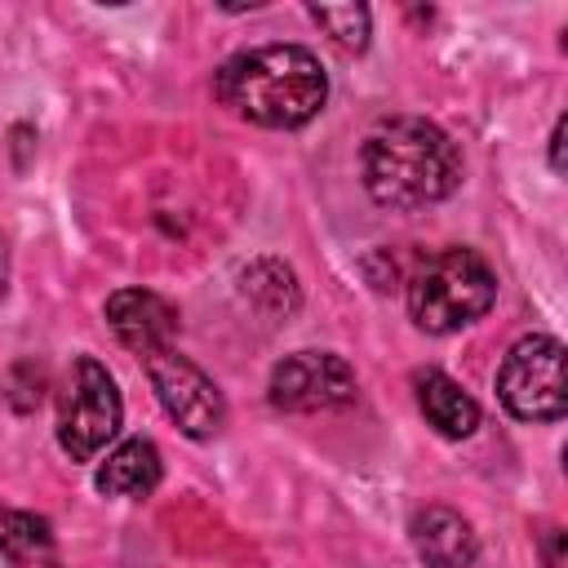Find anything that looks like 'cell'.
I'll return each instance as SVG.
<instances>
[{"label":"cell","mask_w":568,"mask_h":568,"mask_svg":"<svg viewBox=\"0 0 568 568\" xmlns=\"http://www.w3.org/2000/svg\"><path fill=\"white\" fill-rule=\"evenodd\" d=\"M457 142L426 115L377 120L359 142V182L373 204L408 213L448 200L462 186Z\"/></svg>","instance_id":"6da1fadb"},{"label":"cell","mask_w":568,"mask_h":568,"mask_svg":"<svg viewBox=\"0 0 568 568\" xmlns=\"http://www.w3.org/2000/svg\"><path fill=\"white\" fill-rule=\"evenodd\" d=\"M213 98L257 129H302L328 102V71L306 44H253L213 71Z\"/></svg>","instance_id":"7a4b0ae2"},{"label":"cell","mask_w":568,"mask_h":568,"mask_svg":"<svg viewBox=\"0 0 568 568\" xmlns=\"http://www.w3.org/2000/svg\"><path fill=\"white\" fill-rule=\"evenodd\" d=\"M404 293H408L413 324L430 337H448V333H462L493 311L497 271L488 266L484 253L453 244V248H439L426 262H417Z\"/></svg>","instance_id":"3957f363"},{"label":"cell","mask_w":568,"mask_h":568,"mask_svg":"<svg viewBox=\"0 0 568 568\" xmlns=\"http://www.w3.org/2000/svg\"><path fill=\"white\" fill-rule=\"evenodd\" d=\"M124 426V399L115 377L106 373L102 359L93 355H75L71 373L58 390V448L71 462H93Z\"/></svg>","instance_id":"277c9868"},{"label":"cell","mask_w":568,"mask_h":568,"mask_svg":"<svg viewBox=\"0 0 568 568\" xmlns=\"http://www.w3.org/2000/svg\"><path fill=\"white\" fill-rule=\"evenodd\" d=\"M497 399L515 422H559L568 413L564 342L555 333H524L497 364Z\"/></svg>","instance_id":"5b68a950"},{"label":"cell","mask_w":568,"mask_h":568,"mask_svg":"<svg viewBox=\"0 0 568 568\" xmlns=\"http://www.w3.org/2000/svg\"><path fill=\"white\" fill-rule=\"evenodd\" d=\"M142 368H146V382H151L160 408L169 413V422L186 439L204 444V439L222 435V426H226V395L191 355H182L178 346H164V351L142 355Z\"/></svg>","instance_id":"8992f818"},{"label":"cell","mask_w":568,"mask_h":568,"mask_svg":"<svg viewBox=\"0 0 568 568\" xmlns=\"http://www.w3.org/2000/svg\"><path fill=\"white\" fill-rule=\"evenodd\" d=\"M359 395V377L337 351H293L271 368L266 399L280 413H328Z\"/></svg>","instance_id":"52a82bcc"},{"label":"cell","mask_w":568,"mask_h":568,"mask_svg":"<svg viewBox=\"0 0 568 568\" xmlns=\"http://www.w3.org/2000/svg\"><path fill=\"white\" fill-rule=\"evenodd\" d=\"M102 320L115 333V342L133 355H151V351L173 346L178 324H182L178 306L169 297H160L155 288H115L102 302Z\"/></svg>","instance_id":"ba28073f"},{"label":"cell","mask_w":568,"mask_h":568,"mask_svg":"<svg viewBox=\"0 0 568 568\" xmlns=\"http://www.w3.org/2000/svg\"><path fill=\"white\" fill-rule=\"evenodd\" d=\"M408 541L426 568H470L479 559L475 524L453 506H422L408 519Z\"/></svg>","instance_id":"9c48e42d"},{"label":"cell","mask_w":568,"mask_h":568,"mask_svg":"<svg viewBox=\"0 0 568 568\" xmlns=\"http://www.w3.org/2000/svg\"><path fill=\"white\" fill-rule=\"evenodd\" d=\"M413 399L439 439H470L479 430L484 413H479L475 395L462 382H453L444 368H417L413 373Z\"/></svg>","instance_id":"30bf717a"},{"label":"cell","mask_w":568,"mask_h":568,"mask_svg":"<svg viewBox=\"0 0 568 568\" xmlns=\"http://www.w3.org/2000/svg\"><path fill=\"white\" fill-rule=\"evenodd\" d=\"M160 479H164V457H160L155 439L129 435V439H120V444L106 453V462H102L98 475H93V488H98L102 497L142 501V497H151V493L160 488Z\"/></svg>","instance_id":"8fae6325"},{"label":"cell","mask_w":568,"mask_h":568,"mask_svg":"<svg viewBox=\"0 0 568 568\" xmlns=\"http://www.w3.org/2000/svg\"><path fill=\"white\" fill-rule=\"evenodd\" d=\"M240 293L248 297V306H257L271 320H288L302 306L297 275L280 257H253L248 266H240Z\"/></svg>","instance_id":"7c38bea8"},{"label":"cell","mask_w":568,"mask_h":568,"mask_svg":"<svg viewBox=\"0 0 568 568\" xmlns=\"http://www.w3.org/2000/svg\"><path fill=\"white\" fill-rule=\"evenodd\" d=\"M53 555V528L44 515L18 510L0 501V559L13 568H31Z\"/></svg>","instance_id":"4fadbf2b"},{"label":"cell","mask_w":568,"mask_h":568,"mask_svg":"<svg viewBox=\"0 0 568 568\" xmlns=\"http://www.w3.org/2000/svg\"><path fill=\"white\" fill-rule=\"evenodd\" d=\"M306 18L342 49V53H364L373 36V13L368 4H306Z\"/></svg>","instance_id":"5bb4252c"},{"label":"cell","mask_w":568,"mask_h":568,"mask_svg":"<svg viewBox=\"0 0 568 568\" xmlns=\"http://www.w3.org/2000/svg\"><path fill=\"white\" fill-rule=\"evenodd\" d=\"M537 550H541V568H568V532L564 528H546Z\"/></svg>","instance_id":"9a60e30c"},{"label":"cell","mask_w":568,"mask_h":568,"mask_svg":"<svg viewBox=\"0 0 568 568\" xmlns=\"http://www.w3.org/2000/svg\"><path fill=\"white\" fill-rule=\"evenodd\" d=\"M564 138H568V120L559 115V120H555V129H550V169H555V173H564V169H568V160H564Z\"/></svg>","instance_id":"2e32d148"},{"label":"cell","mask_w":568,"mask_h":568,"mask_svg":"<svg viewBox=\"0 0 568 568\" xmlns=\"http://www.w3.org/2000/svg\"><path fill=\"white\" fill-rule=\"evenodd\" d=\"M4 280H9V253H4V235H0V297H4Z\"/></svg>","instance_id":"e0dca14e"}]
</instances>
